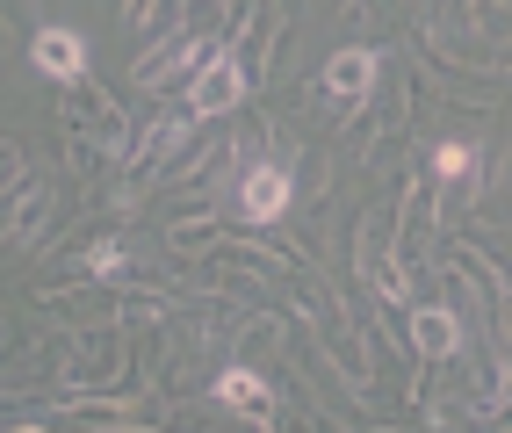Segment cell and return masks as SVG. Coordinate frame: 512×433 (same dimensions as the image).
<instances>
[{
    "label": "cell",
    "instance_id": "3957f363",
    "mask_svg": "<svg viewBox=\"0 0 512 433\" xmlns=\"http://www.w3.org/2000/svg\"><path fill=\"white\" fill-rule=\"evenodd\" d=\"M289 210V174H282V166H253V174H246V217H282Z\"/></svg>",
    "mask_w": 512,
    "mask_h": 433
},
{
    "label": "cell",
    "instance_id": "277c9868",
    "mask_svg": "<svg viewBox=\"0 0 512 433\" xmlns=\"http://www.w3.org/2000/svg\"><path fill=\"white\" fill-rule=\"evenodd\" d=\"M325 80H332V94H361V87L375 80V58H368V51H339V58L325 65Z\"/></svg>",
    "mask_w": 512,
    "mask_h": 433
},
{
    "label": "cell",
    "instance_id": "6da1fadb",
    "mask_svg": "<svg viewBox=\"0 0 512 433\" xmlns=\"http://www.w3.org/2000/svg\"><path fill=\"white\" fill-rule=\"evenodd\" d=\"M238 102H246V73H238V58H231V51H217V58H210V73L195 80V109H202V116H217V109H238Z\"/></svg>",
    "mask_w": 512,
    "mask_h": 433
},
{
    "label": "cell",
    "instance_id": "52a82bcc",
    "mask_svg": "<svg viewBox=\"0 0 512 433\" xmlns=\"http://www.w3.org/2000/svg\"><path fill=\"white\" fill-rule=\"evenodd\" d=\"M469 159H476L469 145H440V152H433V166H440L448 181H455V174H469Z\"/></svg>",
    "mask_w": 512,
    "mask_h": 433
},
{
    "label": "cell",
    "instance_id": "5b68a950",
    "mask_svg": "<svg viewBox=\"0 0 512 433\" xmlns=\"http://www.w3.org/2000/svg\"><path fill=\"white\" fill-rule=\"evenodd\" d=\"M412 332H419V347H426V354H448V347L462 340V325H455L448 311H419V325H412Z\"/></svg>",
    "mask_w": 512,
    "mask_h": 433
},
{
    "label": "cell",
    "instance_id": "8992f818",
    "mask_svg": "<svg viewBox=\"0 0 512 433\" xmlns=\"http://www.w3.org/2000/svg\"><path fill=\"white\" fill-rule=\"evenodd\" d=\"M217 397H224V405H267L260 376H246V369H224V376H217Z\"/></svg>",
    "mask_w": 512,
    "mask_h": 433
},
{
    "label": "cell",
    "instance_id": "7a4b0ae2",
    "mask_svg": "<svg viewBox=\"0 0 512 433\" xmlns=\"http://www.w3.org/2000/svg\"><path fill=\"white\" fill-rule=\"evenodd\" d=\"M37 65L51 80H80L87 73V44L73 37V29H37Z\"/></svg>",
    "mask_w": 512,
    "mask_h": 433
}]
</instances>
